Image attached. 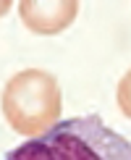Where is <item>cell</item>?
I'll list each match as a JSON object with an SVG mask.
<instances>
[{"label":"cell","instance_id":"obj_5","mask_svg":"<svg viewBox=\"0 0 131 160\" xmlns=\"http://www.w3.org/2000/svg\"><path fill=\"white\" fill-rule=\"evenodd\" d=\"M8 8H11L8 0H0V16H3V13H8Z\"/></svg>","mask_w":131,"mask_h":160},{"label":"cell","instance_id":"obj_1","mask_svg":"<svg viewBox=\"0 0 131 160\" xmlns=\"http://www.w3.org/2000/svg\"><path fill=\"white\" fill-rule=\"evenodd\" d=\"M5 160H131V139L97 113L61 118L47 134L26 139Z\"/></svg>","mask_w":131,"mask_h":160},{"label":"cell","instance_id":"obj_2","mask_svg":"<svg viewBox=\"0 0 131 160\" xmlns=\"http://www.w3.org/2000/svg\"><path fill=\"white\" fill-rule=\"evenodd\" d=\"M3 113L16 134L42 137L61 121V87L42 68H26L8 79L3 89Z\"/></svg>","mask_w":131,"mask_h":160},{"label":"cell","instance_id":"obj_3","mask_svg":"<svg viewBox=\"0 0 131 160\" xmlns=\"http://www.w3.org/2000/svg\"><path fill=\"white\" fill-rule=\"evenodd\" d=\"M79 3L76 0H58V3H37V0H21L18 16L34 34H58L76 18Z\"/></svg>","mask_w":131,"mask_h":160},{"label":"cell","instance_id":"obj_4","mask_svg":"<svg viewBox=\"0 0 131 160\" xmlns=\"http://www.w3.org/2000/svg\"><path fill=\"white\" fill-rule=\"evenodd\" d=\"M118 108L123 116L131 118V71H126L123 79L118 82Z\"/></svg>","mask_w":131,"mask_h":160}]
</instances>
